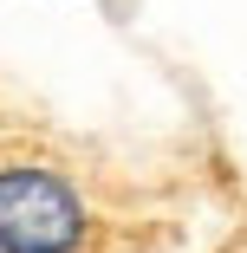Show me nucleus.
Here are the masks:
<instances>
[{
	"label": "nucleus",
	"mask_w": 247,
	"mask_h": 253,
	"mask_svg": "<svg viewBox=\"0 0 247 253\" xmlns=\"http://www.w3.org/2000/svg\"><path fill=\"white\" fill-rule=\"evenodd\" d=\"M221 253H247V234H241V240H228V247H221Z\"/></svg>",
	"instance_id": "nucleus-2"
},
{
	"label": "nucleus",
	"mask_w": 247,
	"mask_h": 253,
	"mask_svg": "<svg viewBox=\"0 0 247 253\" xmlns=\"http://www.w3.org/2000/svg\"><path fill=\"white\" fill-rule=\"evenodd\" d=\"M111 221L52 156H0V253H104Z\"/></svg>",
	"instance_id": "nucleus-1"
}]
</instances>
